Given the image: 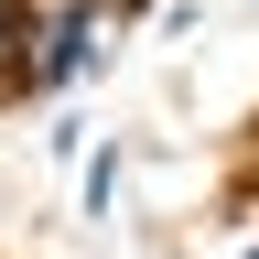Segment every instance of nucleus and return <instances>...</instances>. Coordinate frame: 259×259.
<instances>
[{
    "instance_id": "obj_1",
    "label": "nucleus",
    "mask_w": 259,
    "mask_h": 259,
    "mask_svg": "<svg viewBox=\"0 0 259 259\" xmlns=\"http://www.w3.org/2000/svg\"><path fill=\"white\" fill-rule=\"evenodd\" d=\"M11 44H22V11H11V0H0V54H11Z\"/></svg>"
}]
</instances>
